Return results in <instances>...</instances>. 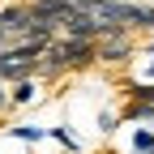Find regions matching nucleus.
Returning a JSON list of instances; mask_svg holds the SVG:
<instances>
[{
    "label": "nucleus",
    "mask_w": 154,
    "mask_h": 154,
    "mask_svg": "<svg viewBox=\"0 0 154 154\" xmlns=\"http://www.w3.org/2000/svg\"><path fill=\"white\" fill-rule=\"evenodd\" d=\"M43 51H47V47H38V43L5 47V51H0V82H5V86H17V82H26V77H38Z\"/></svg>",
    "instance_id": "obj_1"
},
{
    "label": "nucleus",
    "mask_w": 154,
    "mask_h": 154,
    "mask_svg": "<svg viewBox=\"0 0 154 154\" xmlns=\"http://www.w3.org/2000/svg\"><path fill=\"white\" fill-rule=\"evenodd\" d=\"M30 17H34V26H38V30L60 34L64 22L73 17V0H30Z\"/></svg>",
    "instance_id": "obj_2"
},
{
    "label": "nucleus",
    "mask_w": 154,
    "mask_h": 154,
    "mask_svg": "<svg viewBox=\"0 0 154 154\" xmlns=\"http://www.w3.org/2000/svg\"><path fill=\"white\" fill-rule=\"evenodd\" d=\"M137 56V38H133V30H116L107 38H99V64H124Z\"/></svg>",
    "instance_id": "obj_3"
},
{
    "label": "nucleus",
    "mask_w": 154,
    "mask_h": 154,
    "mask_svg": "<svg viewBox=\"0 0 154 154\" xmlns=\"http://www.w3.org/2000/svg\"><path fill=\"white\" fill-rule=\"evenodd\" d=\"M38 94H43V82H38V77H26V82L9 86V99H13V107H30V103H38Z\"/></svg>",
    "instance_id": "obj_4"
},
{
    "label": "nucleus",
    "mask_w": 154,
    "mask_h": 154,
    "mask_svg": "<svg viewBox=\"0 0 154 154\" xmlns=\"http://www.w3.org/2000/svg\"><path fill=\"white\" fill-rule=\"evenodd\" d=\"M120 120L124 124H146V128H154V103H124V111H120Z\"/></svg>",
    "instance_id": "obj_5"
},
{
    "label": "nucleus",
    "mask_w": 154,
    "mask_h": 154,
    "mask_svg": "<svg viewBox=\"0 0 154 154\" xmlns=\"http://www.w3.org/2000/svg\"><path fill=\"white\" fill-rule=\"evenodd\" d=\"M5 137L26 141V146H38V141L47 137V128H43V124H9V128H5Z\"/></svg>",
    "instance_id": "obj_6"
},
{
    "label": "nucleus",
    "mask_w": 154,
    "mask_h": 154,
    "mask_svg": "<svg viewBox=\"0 0 154 154\" xmlns=\"http://www.w3.org/2000/svg\"><path fill=\"white\" fill-rule=\"evenodd\" d=\"M47 137H51V141H60L69 154H82V137H77L69 124H51V128H47Z\"/></svg>",
    "instance_id": "obj_7"
},
{
    "label": "nucleus",
    "mask_w": 154,
    "mask_h": 154,
    "mask_svg": "<svg viewBox=\"0 0 154 154\" xmlns=\"http://www.w3.org/2000/svg\"><path fill=\"white\" fill-rule=\"evenodd\" d=\"M128 154H154V128H146V124L133 128V137H128Z\"/></svg>",
    "instance_id": "obj_8"
},
{
    "label": "nucleus",
    "mask_w": 154,
    "mask_h": 154,
    "mask_svg": "<svg viewBox=\"0 0 154 154\" xmlns=\"http://www.w3.org/2000/svg\"><path fill=\"white\" fill-rule=\"evenodd\" d=\"M120 124H124V120H120V111H99V124H94V128H99L103 137H111Z\"/></svg>",
    "instance_id": "obj_9"
},
{
    "label": "nucleus",
    "mask_w": 154,
    "mask_h": 154,
    "mask_svg": "<svg viewBox=\"0 0 154 154\" xmlns=\"http://www.w3.org/2000/svg\"><path fill=\"white\" fill-rule=\"evenodd\" d=\"M5 111H13V99H9V86L0 82V116H5Z\"/></svg>",
    "instance_id": "obj_10"
},
{
    "label": "nucleus",
    "mask_w": 154,
    "mask_h": 154,
    "mask_svg": "<svg viewBox=\"0 0 154 154\" xmlns=\"http://www.w3.org/2000/svg\"><path fill=\"white\" fill-rule=\"evenodd\" d=\"M133 5H137V0H133Z\"/></svg>",
    "instance_id": "obj_11"
}]
</instances>
